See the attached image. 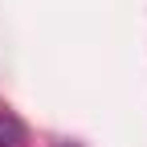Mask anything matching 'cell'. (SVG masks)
Here are the masks:
<instances>
[{
	"instance_id": "6da1fadb",
	"label": "cell",
	"mask_w": 147,
	"mask_h": 147,
	"mask_svg": "<svg viewBox=\"0 0 147 147\" xmlns=\"http://www.w3.org/2000/svg\"><path fill=\"white\" fill-rule=\"evenodd\" d=\"M0 147H25V127H21V119L0 115Z\"/></svg>"
},
{
	"instance_id": "7a4b0ae2",
	"label": "cell",
	"mask_w": 147,
	"mask_h": 147,
	"mask_svg": "<svg viewBox=\"0 0 147 147\" xmlns=\"http://www.w3.org/2000/svg\"><path fill=\"white\" fill-rule=\"evenodd\" d=\"M61 147H78V143H61Z\"/></svg>"
}]
</instances>
